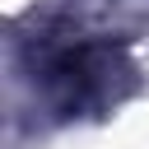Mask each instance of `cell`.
Instances as JSON below:
<instances>
[{"label": "cell", "mask_w": 149, "mask_h": 149, "mask_svg": "<svg viewBox=\"0 0 149 149\" xmlns=\"http://www.w3.org/2000/svg\"><path fill=\"white\" fill-rule=\"evenodd\" d=\"M116 70V47L112 42H70L61 51H51L47 70H42V84H47V98L61 116L70 112H84L93 107L98 98H107L112 88V74Z\"/></svg>", "instance_id": "1"}]
</instances>
